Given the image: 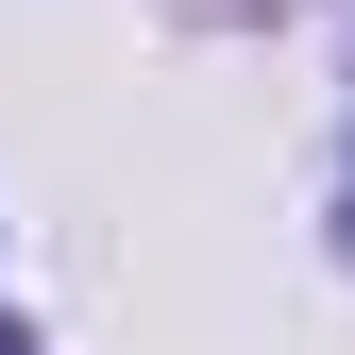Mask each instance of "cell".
Masks as SVG:
<instances>
[{
    "label": "cell",
    "mask_w": 355,
    "mask_h": 355,
    "mask_svg": "<svg viewBox=\"0 0 355 355\" xmlns=\"http://www.w3.org/2000/svg\"><path fill=\"white\" fill-rule=\"evenodd\" d=\"M0 355H34V338H17V322H0Z\"/></svg>",
    "instance_id": "obj_1"
},
{
    "label": "cell",
    "mask_w": 355,
    "mask_h": 355,
    "mask_svg": "<svg viewBox=\"0 0 355 355\" xmlns=\"http://www.w3.org/2000/svg\"><path fill=\"white\" fill-rule=\"evenodd\" d=\"M338 220H355V203H338Z\"/></svg>",
    "instance_id": "obj_2"
}]
</instances>
